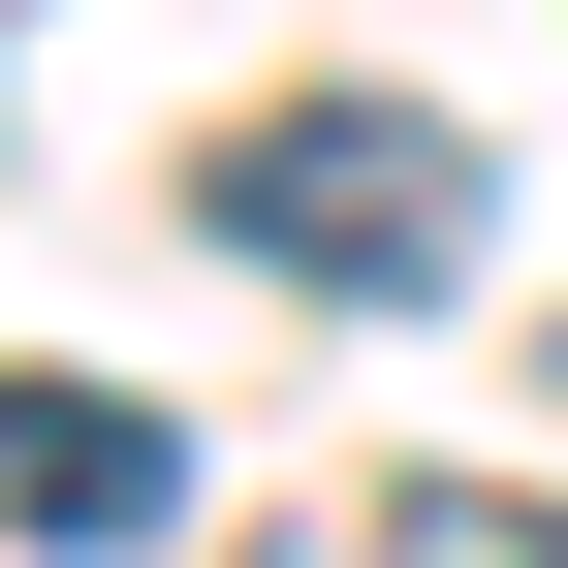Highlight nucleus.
I'll use <instances>...</instances> for the list:
<instances>
[{
    "instance_id": "obj_3",
    "label": "nucleus",
    "mask_w": 568,
    "mask_h": 568,
    "mask_svg": "<svg viewBox=\"0 0 568 568\" xmlns=\"http://www.w3.org/2000/svg\"><path fill=\"white\" fill-rule=\"evenodd\" d=\"M379 568H568V506H537V474H410Z\"/></svg>"
},
{
    "instance_id": "obj_2",
    "label": "nucleus",
    "mask_w": 568,
    "mask_h": 568,
    "mask_svg": "<svg viewBox=\"0 0 568 568\" xmlns=\"http://www.w3.org/2000/svg\"><path fill=\"white\" fill-rule=\"evenodd\" d=\"M159 506H190V443L126 379H0V537H32V568H126Z\"/></svg>"
},
{
    "instance_id": "obj_4",
    "label": "nucleus",
    "mask_w": 568,
    "mask_h": 568,
    "mask_svg": "<svg viewBox=\"0 0 568 568\" xmlns=\"http://www.w3.org/2000/svg\"><path fill=\"white\" fill-rule=\"evenodd\" d=\"M0 63H32V0H0Z\"/></svg>"
},
{
    "instance_id": "obj_1",
    "label": "nucleus",
    "mask_w": 568,
    "mask_h": 568,
    "mask_svg": "<svg viewBox=\"0 0 568 568\" xmlns=\"http://www.w3.org/2000/svg\"><path fill=\"white\" fill-rule=\"evenodd\" d=\"M190 222H222L253 284H316V316H410V284H474V126L443 95H222L190 126Z\"/></svg>"
}]
</instances>
